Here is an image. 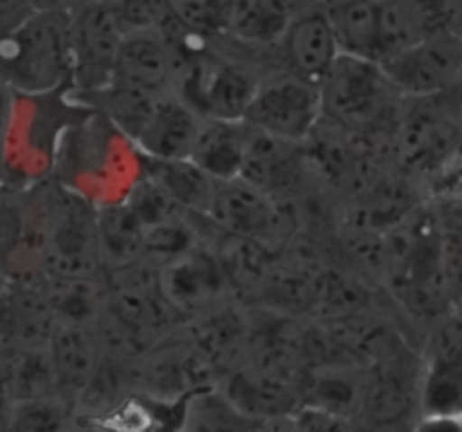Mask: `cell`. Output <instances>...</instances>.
<instances>
[{
	"mask_svg": "<svg viewBox=\"0 0 462 432\" xmlns=\"http://www.w3.org/2000/svg\"><path fill=\"white\" fill-rule=\"evenodd\" d=\"M162 285L184 322L220 301L234 297L238 299L220 256L207 243L195 244L186 253L162 265Z\"/></svg>",
	"mask_w": 462,
	"mask_h": 432,
	"instance_id": "obj_8",
	"label": "cell"
},
{
	"mask_svg": "<svg viewBox=\"0 0 462 432\" xmlns=\"http://www.w3.org/2000/svg\"><path fill=\"white\" fill-rule=\"evenodd\" d=\"M88 105L60 93H21L14 88L5 136L0 145L3 188H28L51 179L61 133Z\"/></svg>",
	"mask_w": 462,
	"mask_h": 432,
	"instance_id": "obj_2",
	"label": "cell"
},
{
	"mask_svg": "<svg viewBox=\"0 0 462 432\" xmlns=\"http://www.w3.org/2000/svg\"><path fill=\"white\" fill-rule=\"evenodd\" d=\"M7 360H10L12 390H14L16 400L64 394L48 346L7 349Z\"/></svg>",
	"mask_w": 462,
	"mask_h": 432,
	"instance_id": "obj_18",
	"label": "cell"
},
{
	"mask_svg": "<svg viewBox=\"0 0 462 432\" xmlns=\"http://www.w3.org/2000/svg\"><path fill=\"white\" fill-rule=\"evenodd\" d=\"M340 52L322 0H313L304 7L274 48L279 69L315 87L322 84Z\"/></svg>",
	"mask_w": 462,
	"mask_h": 432,
	"instance_id": "obj_9",
	"label": "cell"
},
{
	"mask_svg": "<svg viewBox=\"0 0 462 432\" xmlns=\"http://www.w3.org/2000/svg\"><path fill=\"white\" fill-rule=\"evenodd\" d=\"M0 78L21 93L70 91L69 10H37L0 37Z\"/></svg>",
	"mask_w": 462,
	"mask_h": 432,
	"instance_id": "obj_3",
	"label": "cell"
},
{
	"mask_svg": "<svg viewBox=\"0 0 462 432\" xmlns=\"http://www.w3.org/2000/svg\"><path fill=\"white\" fill-rule=\"evenodd\" d=\"M313 0H234L226 37L256 51H274L288 25Z\"/></svg>",
	"mask_w": 462,
	"mask_h": 432,
	"instance_id": "obj_13",
	"label": "cell"
},
{
	"mask_svg": "<svg viewBox=\"0 0 462 432\" xmlns=\"http://www.w3.org/2000/svg\"><path fill=\"white\" fill-rule=\"evenodd\" d=\"M10 430H75V400L66 394L16 400Z\"/></svg>",
	"mask_w": 462,
	"mask_h": 432,
	"instance_id": "obj_19",
	"label": "cell"
},
{
	"mask_svg": "<svg viewBox=\"0 0 462 432\" xmlns=\"http://www.w3.org/2000/svg\"><path fill=\"white\" fill-rule=\"evenodd\" d=\"M322 118L356 133L397 129L402 96L379 61L340 52L319 84Z\"/></svg>",
	"mask_w": 462,
	"mask_h": 432,
	"instance_id": "obj_4",
	"label": "cell"
},
{
	"mask_svg": "<svg viewBox=\"0 0 462 432\" xmlns=\"http://www.w3.org/2000/svg\"><path fill=\"white\" fill-rule=\"evenodd\" d=\"M5 283H7V279L3 274H0V288H3V285H5Z\"/></svg>",
	"mask_w": 462,
	"mask_h": 432,
	"instance_id": "obj_24",
	"label": "cell"
},
{
	"mask_svg": "<svg viewBox=\"0 0 462 432\" xmlns=\"http://www.w3.org/2000/svg\"><path fill=\"white\" fill-rule=\"evenodd\" d=\"M37 10H70L78 0H32Z\"/></svg>",
	"mask_w": 462,
	"mask_h": 432,
	"instance_id": "obj_23",
	"label": "cell"
},
{
	"mask_svg": "<svg viewBox=\"0 0 462 432\" xmlns=\"http://www.w3.org/2000/svg\"><path fill=\"white\" fill-rule=\"evenodd\" d=\"M37 12L32 0H0V37Z\"/></svg>",
	"mask_w": 462,
	"mask_h": 432,
	"instance_id": "obj_22",
	"label": "cell"
},
{
	"mask_svg": "<svg viewBox=\"0 0 462 432\" xmlns=\"http://www.w3.org/2000/svg\"><path fill=\"white\" fill-rule=\"evenodd\" d=\"M78 3H79V0H78Z\"/></svg>",
	"mask_w": 462,
	"mask_h": 432,
	"instance_id": "obj_27",
	"label": "cell"
},
{
	"mask_svg": "<svg viewBox=\"0 0 462 432\" xmlns=\"http://www.w3.org/2000/svg\"><path fill=\"white\" fill-rule=\"evenodd\" d=\"M202 115L175 93H163L148 123L134 138L136 148L154 159H190Z\"/></svg>",
	"mask_w": 462,
	"mask_h": 432,
	"instance_id": "obj_12",
	"label": "cell"
},
{
	"mask_svg": "<svg viewBox=\"0 0 462 432\" xmlns=\"http://www.w3.org/2000/svg\"><path fill=\"white\" fill-rule=\"evenodd\" d=\"M177 70V52L162 30L139 28L123 37L111 82L150 93H175Z\"/></svg>",
	"mask_w": 462,
	"mask_h": 432,
	"instance_id": "obj_10",
	"label": "cell"
},
{
	"mask_svg": "<svg viewBox=\"0 0 462 432\" xmlns=\"http://www.w3.org/2000/svg\"><path fill=\"white\" fill-rule=\"evenodd\" d=\"M148 225L130 199L97 207V243L105 270L121 267L143 256Z\"/></svg>",
	"mask_w": 462,
	"mask_h": 432,
	"instance_id": "obj_15",
	"label": "cell"
},
{
	"mask_svg": "<svg viewBox=\"0 0 462 432\" xmlns=\"http://www.w3.org/2000/svg\"><path fill=\"white\" fill-rule=\"evenodd\" d=\"M48 351L55 363L60 387L69 399H78L105 360L96 324L61 322L57 319L52 328Z\"/></svg>",
	"mask_w": 462,
	"mask_h": 432,
	"instance_id": "obj_11",
	"label": "cell"
},
{
	"mask_svg": "<svg viewBox=\"0 0 462 432\" xmlns=\"http://www.w3.org/2000/svg\"><path fill=\"white\" fill-rule=\"evenodd\" d=\"M402 97H429L462 91V34H430L381 61Z\"/></svg>",
	"mask_w": 462,
	"mask_h": 432,
	"instance_id": "obj_7",
	"label": "cell"
},
{
	"mask_svg": "<svg viewBox=\"0 0 462 432\" xmlns=\"http://www.w3.org/2000/svg\"><path fill=\"white\" fill-rule=\"evenodd\" d=\"M340 51L379 61V0H327Z\"/></svg>",
	"mask_w": 462,
	"mask_h": 432,
	"instance_id": "obj_17",
	"label": "cell"
},
{
	"mask_svg": "<svg viewBox=\"0 0 462 432\" xmlns=\"http://www.w3.org/2000/svg\"><path fill=\"white\" fill-rule=\"evenodd\" d=\"M52 179L93 207L123 202L143 179V152L106 115L87 106L61 133Z\"/></svg>",
	"mask_w": 462,
	"mask_h": 432,
	"instance_id": "obj_1",
	"label": "cell"
},
{
	"mask_svg": "<svg viewBox=\"0 0 462 432\" xmlns=\"http://www.w3.org/2000/svg\"><path fill=\"white\" fill-rule=\"evenodd\" d=\"M243 120L256 132L301 145L322 120L319 87L282 69L270 70Z\"/></svg>",
	"mask_w": 462,
	"mask_h": 432,
	"instance_id": "obj_6",
	"label": "cell"
},
{
	"mask_svg": "<svg viewBox=\"0 0 462 432\" xmlns=\"http://www.w3.org/2000/svg\"><path fill=\"white\" fill-rule=\"evenodd\" d=\"M0 195H3V184H0Z\"/></svg>",
	"mask_w": 462,
	"mask_h": 432,
	"instance_id": "obj_25",
	"label": "cell"
},
{
	"mask_svg": "<svg viewBox=\"0 0 462 432\" xmlns=\"http://www.w3.org/2000/svg\"><path fill=\"white\" fill-rule=\"evenodd\" d=\"M70 14L73 82L70 96L84 100L102 91L114 78V66L125 30L105 0H79Z\"/></svg>",
	"mask_w": 462,
	"mask_h": 432,
	"instance_id": "obj_5",
	"label": "cell"
},
{
	"mask_svg": "<svg viewBox=\"0 0 462 432\" xmlns=\"http://www.w3.org/2000/svg\"><path fill=\"white\" fill-rule=\"evenodd\" d=\"M234 0H171L177 21L202 39H220L229 32Z\"/></svg>",
	"mask_w": 462,
	"mask_h": 432,
	"instance_id": "obj_20",
	"label": "cell"
},
{
	"mask_svg": "<svg viewBox=\"0 0 462 432\" xmlns=\"http://www.w3.org/2000/svg\"><path fill=\"white\" fill-rule=\"evenodd\" d=\"M143 175L180 208L207 213L216 179L190 159H154L143 154Z\"/></svg>",
	"mask_w": 462,
	"mask_h": 432,
	"instance_id": "obj_16",
	"label": "cell"
},
{
	"mask_svg": "<svg viewBox=\"0 0 462 432\" xmlns=\"http://www.w3.org/2000/svg\"><path fill=\"white\" fill-rule=\"evenodd\" d=\"M250 136L252 127L245 120H220L202 115L190 161L198 163L213 179L241 177Z\"/></svg>",
	"mask_w": 462,
	"mask_h": 432,
	"instance_id": "obj_14",
	"label": "cell"
},
{
	"mask_svg": "<svg viewBox=\"0 0 462 432\" xmlns=\"http://www.w3.org/2000/svg\"><path fill=\"white\" fill-rule=\"evenodd\" d=\"M324 3H327V0H324Z\"/></svg>",
	"mask_w": 462,
	"mask_h": 432,
	"instance_id": "obj_26",
	"label": "cell"
},
{
	"mask_svg": "<svg viewBox=\"0 0 462 432\" xmlns=\"http://www.w3.org/2000/svg\"><path fill=\"white\" fill-rule=\"evenodd\" d=\"M14 405L16 396L14 390H12L10 360H7L5 346H0V430H10V418Z\"/></svg>",
	"mask_w": 462,
	"mask_h": 432,
	"instance_id": "obj_21",
	"label": "cell"
}]
</instances>
